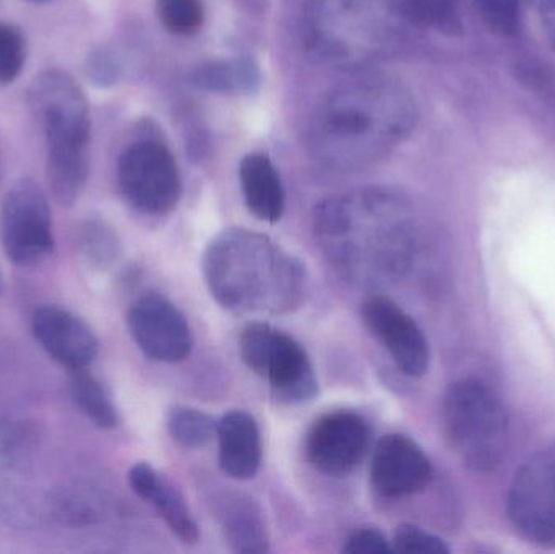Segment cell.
Masks as SVG:
<instances>
[{"instance_id": "cell-27", "label": "cell", "mask_w": 555, "mask_h": 554, "mask_svg": "<svg viewBox=\"0 0 555 554\" xmlns=\"http://www.w3.org/2000/svg\"><path fill=\"white\" fill-rule=\"evenodd\" d=\"M26 59V41L22 29L0 22V85L13 83L22 74Z\"/></svg>"}, {"instance_id": "cell-17", "label": "cell", "mask_w": 555, "mask_h": 554, "mask_svg": "<svg viewBox=\"0 0 555 554\" xmlns=\"http://www.w3.org/2000/svg\"><path fill=\"white\" fill-rule=\"evenodd\" d=\"M129 485L137 497L155 507L166 526L184 545H195L201 539V530L189 510L188 501L181 491L159 475L145 462L133 465L129 472Z\"/></svg>"}, {"instance_id": "cell-28", "label": "cell", "mask_w": 555, "mask_h": 554, "mask_svg": "<svg viewBox=\"0 0 555 554\" xmlns=\"http://www.w3.org/2000/svg\"><path fill=\"white\" fill-rule=\"evenodd\" d=\"M479 18L489 31L512 36L520 26L521 0H473Z\"/></svg>"}, {"instance_id": "cell-34", "label": "cell", "mask_w": 555, "mask_h": 554, "mask_svg": "<svg viewBox=\"0 0 555 554\" xmlns=\"http://www.w3.org/2000/svg\"><path fill=\"white\" fill-rule=\"evenodd\" d=\"M0 288H2V276H0Z\"/></svg>"}, {"instance_id": "cell-21", "label": "cell", "mask_w": 555, "mask_h": 554, "mask_svg": "<svg viewBox=\"0 0 555 554\" xmlns=\"http://www.w3.org/2000/svg\"><path fill=\"white\" fill-rule=\"evenodd\" d=\"M401 20L417 28L436 29L443 35H459L463 28L460 0H397Z\"/></svg>"}, {"instance_id": "cell-3", "label": "cell", "mask_w": 555, "mask_h": 554, "mask_svg": "<svg viewBox=\"0 0 555 554\" xmlns=\"http://www.w3.org/2000/svg\"><path fill=\"white\" fill-rule=\"evenodd\" d=\"M202 272L215 301L236 314H289L306 295L300 260L272 237L246 228L217 234L205 249Z\"/></svg>"}, {"instance_id": "cell-2", "label": "cell", "mask_w": 555, "mask_h": 554, "mask_svg": "<svg viewBox=\"0 0 555 554\" xmlns=\"http://www.w3.org/2000/svg\"><path fill=\"white\" fill-rule=\"evenodd\" d=\"M416 117V101L403 83L359 78L323 98L310 119L307 146L330 168H365L397 149Z\"/></svg>"}, {"instance_id": "cell-24", "label": "cell", "mask_w": 555, "mask_h": 554, "mask_svg": "<svg viewBox=\"0 0 555 554\" xmlns=\"http://www.w3.org/2000/svg\"><path fill=\"white\" fill-rule=\"evenodd\" d=\"M217 428L218 422L202 410L181 405L169 412V435L182 448H204L217 436Z\"/></svg>"}, {"instance_id": "cell-14", "label": "cell", "mask_w": 555, "mask_h": 554, "mask_svg": "<svg viewBox=\"0 0 555 554\" xmlns=\"http://www.w3.org/2000/svg\"><path fill=\"white\" fill-rule=\"evenodd\" d=\"M433 464L426 452L403 435H387L375 446L371 484L385 500H403L429 487Z\"/></svg>"}, {"instance_id": "cell-22", "label": "cell", "mask_w": 555, "mask_h": 554, "mask_svg": "<svg viewBox=\"0 0 555 554\" xmlns=\"http://www.w3.org/2000/svg\"><path fill=\"white\" fill-rule=\"evenodd\" d=\"M224 537L237 553L256 554L269 552L270 539L259 511L250 504L237 503L228 511L223 519Z\"/></svg>"}, {"instance_id": "cell-15", "label": "cell", "mask_w": 555, "mask_h": 554, "mask_svg": "<svg viewBox=\"0 0 555 554\" xmlns=\"http://www.w3.org/2000/svg\"><path fill=\"white\" fill-rule=\"evenodd\" d=\"M33 334L42 350L70 371L87 370L98 355L90 325L61 306H41L33 314Z\"/></svg>"}, {"instance_id": "cell-7", "label": "cell", "mask_w": 555, "mask_h": 554, "mask_svg": "<svg viewBox=\"0 0 555 554\" xmlns=\"http://www.w3.org/2000/svg\"><path fill=\"white\" fill-rule=\"evenodd\" d=\"M246 366L269 383L280 402H309L319 392L315 371L299 342L266 322H250L240 337Z\"/></svg>"}, {"instance_id": "cell-12", "label": "cell", "mask_w": 555, "mask_h": 554, "mask_svg": "<svg viewBox=\"0 0 555 554\" xmlns=\"http://www.w3.org/2000/svg\"><path fill=\"white\" fill-rule=\"evenodd\" d=\"M127 325L140 350L159 363H181L194 347L188 319L158 293L140 296L130 306Z\"/></svg>"}, {"instance_id": "cell-4", "label": "cell", "mask_w": 555, "mask_h": 554, "mask_svg": "<svg viewBox=\"0 0 555 554\" xmlns=\"http://www.w3.org/2000/svg\"><path fill=\"white\" fill-rule=\"evenodd\" d=\"M404 22L388 0H309L304 41L320 64L352 72L391 57Z\"/></svg>"}, {"instance_id": "cell-5", "label": "cell", "mask_w": 555, "mask_h": 554, "mask_svg": "<svg viewBox=\"0 0 555 554\" xmlns=\"http://www.w3.org/2000/svg\"><path fill=\"white\" fill-rule=\"evenodd\" d=\"M28 104L44 133L52 194L59 204L70 207L88 179L91 124L87 98L70 75L54 68L36 75L28 88Z\"/></svg>"}, {"instance_id": "cell-9", "label": "cell", "mask_w": 555, "mask_h": 554, "mask_svg": "<svg viewBox=\"0 0 555 554\" xmlns=\"http://www.w3.org/2000/svg\"><path fill=\"white\" fill-rule=\"evenodd\" d=\"M0 240L10 262L33 266L54 249L51 208L33 179H18L0 208Z\"/></svg>"}, {"instance_id": "cell-6", "label": "cell", "mask_w": 555, "mask_h": 554, "mask_svg": "<svg viewBox=\"0 0 555 554\" xmlns=\"http://www.w3.org/2000/svg\"><path fill=\"white\" fill-rule=\"evenodd\" d=\"M442 425L450 449L475 472H492L508 449V415L501 397L481 379H462L447 390Z\"/></svg>"}, {"instance_id": "cell-30", "label": "cell", "mask_w": 555, "mask_h": 554, "mask_svg": "<svg viewBox=\"0 0 555 554\" xmlns=\"http://www.w3.org/2000/svg\"><path fill=\"white\" fill-rule=\"evenodd\" d=\"M343 552L349 554H374L393 552V550H391V543L385 539L384 533L375 529H361L356 530L349 537Z\"/></svg>"}, {"instance_id": "cell-10", "label": "cell", "mask_w": 555, "mask_h": 554, "mask_svg": "<svg viewBox=\"0 0 555 554\" xmlns=\"http://www.w3.org/2000/svg\"><path fill=\"white\" fill-rule=\"evenodd\" d=\"M507 514L525 540L555 546V445L518 468L508 488Z\"/></svg>"}, {"instance_id": "cell-20", "label": "cell", "mask_w": 555, "mask_h": 554, "mask_svg": "<svg viewBox=\"0 0 555 554\" xmlns=\"http://www.w3.org/2000/svg\"><path fill=\"white\" fill-rule=\"evenodd\" d=\"M192 83L202 90L218 93H241L254 91L260 83L259 67L250 59L208 62L195 68Z\"/></svg>"}, {"instance_id": "cell-32", "label": "cell", "mask_w": 555, "mask_h": 554, "mask_svg": "<svg viewBox=\"0 0 555 554\" xmlns=\"http://www.w3.org/2000/svg\"><path fill=\"white\" fill-rule=\"evenodd\" d=\"M533 9L544 38L555 51V0H533Z\"/></svg>"}, {"instance_id": "cell-23", "label": "cell", "mask_w": 555, "mask_h": 554, "mask_svg": "<svg viewBox=\"0 0 555 554\" xmlns=\"http://www.w3.org/2000/svg\"><path fill=\"white\" fill-rule=\"evenodd\" d=\"M70 394L80 412L98 428H116V407L103 384L87 370L70 371Z\"/></svg>"}, {"instance_id": "cell-8", "label": "cell", "mask_w": 555, "mask_h": 554, "mask_svg": "<svg viewBox=\"0 0 555 554\" xmlns=\"http://www.w3.org/2000/svg\"><path fill=\"white\" fill-rule=\"evenodd\" d=\"M117 182L127 204L145 215L169 214L182 194L178 163L156 140L127 146L117 166Z\"/></svg>"}, {"instance_id": "cell-1", "label": "cell", "mask_w": 555, "mask_h": 554, "mask_svg": "<svg viewBox=\"0 0 555 554\" xmlns=\"http://www.w3.org/2000/svg\"><path fill=\"white\" fill-rule=\"evenodd\" d=\"M313 231L328 262L356 283L388 282L406 272L420 240L413 204L380 185L320 202Z\"/></svg>"}, {"instance_id": "cell-31", "label": "cell", "mask_w": 555, "mask_h": 554, "mask_svg": "<svg viewBox=\"0 0 555 554\" xmlns=\"http://www.w3.org/2000/svg\"><path fill=\"white\" fill-rule=\"evenodd\" d=\"M88 77L94 81V83L104 85L113 83L117 77V64L114 61L111 52L106 49H98V51L91 52L88 57L87 64Z\"/></svg>"}, {"instance_id": "cell-13", "label": "cell", "mask_w": 555, "mask_h": 554, "mask_svg": "<svg viewBox=\"0 0 555 554\" xmlns=\"http://www.w3.org/2000/svg\"><path fill=\"white\" fill-rule=\"evenodd\" d=\"M362 321L401 373L420 377L429 370L426 335L410 314L387 296L372 295L361 306Z\"/></svg>"}, {"instance_id": "cell-26", "label": "cell", "mask_w": 555, "mask_h": 554, "mask_svg": "<svg viewBox=\"0 0 555 554\" xmlns=\"http://www.w3.org/2000/svg\"><path fill=\"white\" fill-rule=\"evenodd\" d=\"M159 20L175 35H194L204 23L202 0H156Z\"/></svg>"}, {"instance_id": "cell-25", "label": "cell", "mask_w": 555, "mask_h": 554, "mask_svg": "<svg viewBox=\"0 0 555 554\" xmlns=\"http://www.w3.org/2000/svg\"><path fill=\"white\" fill-rule=\"evenodd\" d=\"M78 246L81 256L96 269H106L119 257V240L111 228L100 221H88L81 228Z\"/></svg>"}, {"instance_id": "cell-33", "label": "cell", "mask_w": 555, "mask_h": 554, "mask_svg": "<svg viewBox=\"0 0 555 554\" xmlns=\"http://www.w3.org/2000/svg\"><path fill=\"white\" fill-rule=\"evenodd\" d=\"M29 2H33V3H46V2H52V0H29Z\"/></svg>"}, {"instance_id": "cell-16", "label": "cell", "mask_w": 555, "mask_h": 554, "mask_svg": "<svg viewBox=\"0 0 555 554\" xmlns=\"http://www.w3.org/2000/svg\"><path fill=\"white\" fill-rule=\"evenodd\" d=\"M29 436L12 416L0 412V517L9 523H31L38 510L18 485L29 455Z\"/></svg>"}, {"instance_id": "cell-29", "label": "cell", "mask_w": 555, "mask_h": 554, "mask_svg": "<svg viewBox=\"0 0 555 554\" xmlns=\"http://www.w3.org/2000/svg\"><path fill=\"white\" fill-rule=\"evenodd\" d=\"M391 550L398 553L414 554H449L450 549L440 537L413 526V524H401L395 530L391 540Z\"/></svg>"}, {"instance_id": "cell-18", "label": "cell", "mask_w": 555, "mask_h": 554, "mask_svg": "<svg viewBox=\"0 0 555 554\" xmlns=\"http://www.w3.org/2000/svg\"><path fill=\"white\" fill-rule=\"evenodd\" d=\"M217 438L221 471L234 480L256 477L263 459L256 418L244 410H233L218 422Z\"/></svg>"}, {"instance_id": "cell-11", "label": "cell", "mask_w": 555, "mask_h": 554, "mask_svg": "<svg viewBox=\"0 0 555 554\" xmlns=\"http://www.w3.org/2000/svg\"><path fill=\"white\" fill-rule=\"evenodd\" d=\"M371 426L351 410H336L317 418L304 441L307 462L326 477L351 474L369 451Z\"/></svg>"}, {"instance_id": "cell-19", "label": "cell", "mask_w": 555, "mask_h": 554, "mask_svg": "<svg viewBox=\"0 0 555 554\" xmlns=\"http://www.w3.org/2000/svg\"><path fill=\"white\" fill-rule=\"evenodd\" d=\"M241 189L250 214L267 223H276L284 214L283 182L272 159L262 153L247 155L241 162Z\"/></svg>"}]
</instances>
